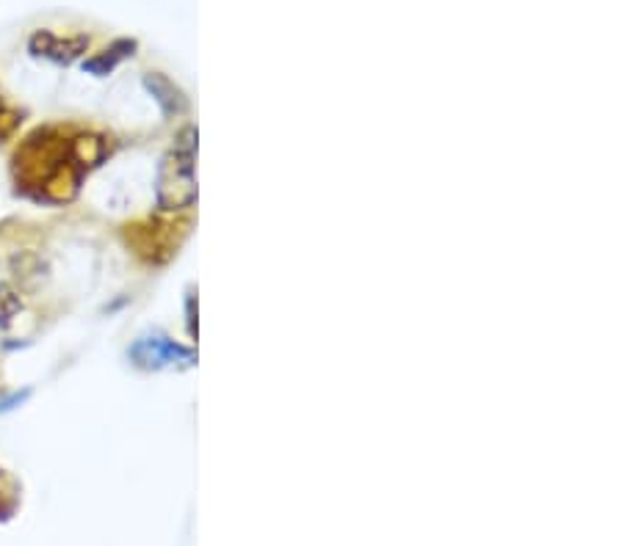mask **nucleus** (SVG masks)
Listing matches in <instances>:
<instances>
[{
    "label": "nucleus",
    "mask_w": 622,
    "mask_h": 546,
    "mask_svg": "<svg viewBox=\"0 0 622 546\" xmlns=\"http://www.w3.org/2000/svg\"><path fill=\"white\" fill-rule=\"evenodd\" d=\"M106 138L75 124H45L20 142L12 155L14 191L25 199L61 205L81 180L106 158Z\"/></svg>",
    "instance_id": "nucleus-1"
},
{
    "label": "nucleus",
    "mask_w": 622,
    "mask_h": 546,
    "mask_svg": "<svg viewBox=\"0 0 622 546\" xmlns=\"http://www.w3.org/2000/svg\"><path fill=\"white\" fill-rule=\"evenodd\" d=\"M89 39L86 36H56L53 31H36L28 39V50L36 59H48L56 64H72L77 56L86 53Z\"/></svg>",
    "instance_id": "nucleus-2"
},
{
    "label": "nucleus",
    "mask_w": 622,
    "mask_h": 546,
    "mask_svg": "<svg viewBox=\"0 0 622 546\" xmlns=\"http://www.w3.org/2000/svg\"><path fill=\"white\" fill-rule=\"evenodd\" d=\"M133 50H136V41L133 39H117L108 50H103V53H97L95 59L83 61V72H89V75H108V72L117 70V64H122L128 56H133Z\"/></svg>",
    "instance_id": "nucleus-3"
},
{
    "label": "nucleus",
    "mask_w": 622,
    "mask_h": 546,
    "mask_svg": "<svg viewBox=\"0 0 622 546\" xmlns=\"http://www.w3.org/2000/svg\"><path fill=\"white\" fill-rule=\"evenodd\" d=\"M23 310V301H20V293L12 288L9 282H0V329L12 326L14 317Z\"/></svg>",
    "instance_id": "nucleus-4"
},
{
    "label": "nucleus",
    "mask_w": 622,
    "mask_h": 546,
    "mask_svg": "<svg viewBox=\"0 0 622 546\" xmlns=\"http://www.w3.org/2000/svg\"><path fill=\"white\" fill-rule=\"evenodd\" d=\"M9 486H12V481H9V477H7V472L0 470V513L12 511V497H14V494H12V488H9Z\"/></svg>",
    "instance_id": "nucleus-5"
},
{
    "label": "nucleus",
    "mask_w": 622,
    "mask_h": 546,
    "mask_svg": "<svg viewBox=\"0 0 622 546\" xmlns=\"http://www.w3.org/2000/svg\"><path fill=\"white\" fill-rule=\"evenodd\" d=\"M31 389H23V392H12L9 398H0V414L12 412V409H17V405H23L25 400H28Z\"/></svg>",
    "instance_id": "nucleus-6"
}]
</instances>
